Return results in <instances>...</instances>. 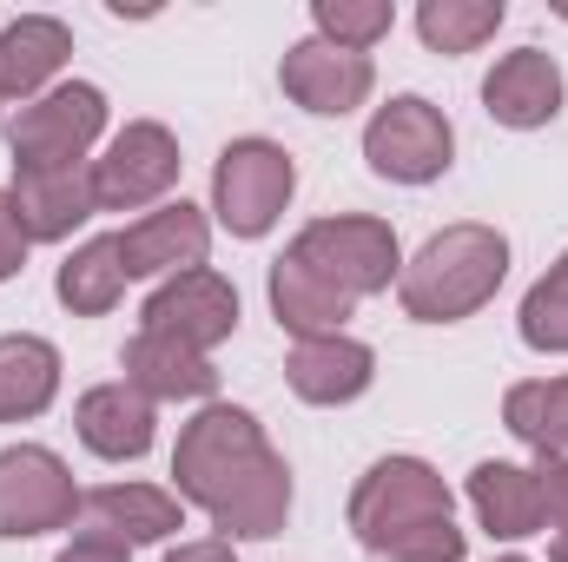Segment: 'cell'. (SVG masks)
<instances>
[{"mask_svg": "<svg viewBox=\"0 0 568 562\" xmlns=\"http://www.w3.org/2000/svg\"><path fill=\"white\" fill-rule=\"evenodd\" d=\"M172 476H179V496L199 503L225 530V543L232 536L265 543V536H278L284 516H291V470H284L278 450L265 443L258 418L239 411V404H205L199 418L179 430Z\"/></svg>", "mask_w": 568, "mask_h": 562, "instance_id": "6da1fadb", "label": "cell"}, {"mask_svg": "<svg viewBox=\"0 0 568 562\" xmlns=\"http://www.w3.org/2000/svg\"><path fill=\"white\" fill-rule=\"evenodd\" d=\"M509 279V239L496 225H443L397 272V298L417 324H456L483 311Z\"/></svg>", "mask_w": 568, "mask_h": 562, "instance_id": "7a4b0ae2", "label": "cell"}, {"mask_svg": "<svg viewBox=\"0 0 568 562\" xmlns=\"http://www.w3.org/2000/svg\"><path fill=\"white\" fill-rule=\"evenodd\" d=\"M449 510H456V496L424 456H384L351 490V536L371 550V562H384L424 523H449Z\"/></svg>", "mask_w": 568, "mask_h": 562, "instance_id": "3957f363", "label": "cell"}, {"mask_svg": "<svg viewBox=\"0 0 568 562\" xmlns=\"http://www.w3.org/2000/svg\"><path fill=\"white\" fill-rule=\"evenodd\" d=\"M291 259L304 272H317L324 284H337L344 298H371L397 279V232L384 219H364V212H337V219H311L297 239H291Z\"/></svg>", "mask_w": 568, "mask_h": 562, "instance_id": "277c9868", "label": "cell"}, {"mask_svg": "<svg viewBox=\"0 0 568 562\" xmlns=\"http://www.w3.org/2000/svg\"><path fill=\"white\" fill-rule=\"evenodd\" d=\"M297 192V165L278 140H232L212 165V212L232 239H265Z\"/></svg>", "mask_w": 568, "mask_h": 562, "instance_id": "5b68a950", "label": "cell"}, {"mask_svg": "<svg viewBox=\"0 0 568 562\" xmlns=\"http://www.w3.org/2000/svg\"><path fill=\"white\" fill-rule=\"evenodd\" d=\"M100 133H106V93L87 80H67V87L40 93L33 107H20V120L7 127V152H13V172L80 165Z\"/></svg>", "mask_w": 568, "mask_h": 562, "instance_id": "8992f818", "label": "cell"}, {"mask_svg": "<svg viewBox=\"0 0 568 562\" xmlns=\"http://www.w3.org/2000/svg\"><path fill=\"white\" fill-rule=\"evenodd\" d=\"M449 152H456L449 120L429 100H417V93L377 107V120L364 127V159L390 185H429V179H443L449 172Z\"/></svg>", "mask_w": 568, "mask_h": 562, "instance_id": "52a82bcc", "label": "cell"}, {"mask_svg": "<svg viewBox=\"0 0 568 562\" xmlns=\"http://www.w3.org/2000/svg\"><path fill=\"white\" fill-rule=\"evenodd\" d=\"M80 490H73V470L40 450V443H13L0 450V536H47V530H67L80 516Z\"/></svg>", "mask_w": 568, "mask_h": 562, "instance_id": "ba28073f", "label": "cell"}, {"mask_svg": "<svg viewBox=\"0 0 568 562\" xmlns=\"http://www.w3.org/2000/svg\"><path fill=\"white\" fill-rule=\"evenodd\" d=\"M140 331L152 338H172V344H185V351H212V344H225L232 331H239V291L219 279V272H179V279H165L152 298H145L140 311Z\"/></svg>", "mask_w": 568, "mask_h": 562, "instance_id": "9c48e42d", "label": "cell"}, {"mask_svg": "<svg viewBox=\"0 0 568 562\" xmlns=\"http://www.w3.org/2000/svg\"><path fill=\"white\" fill-rule=\"evenodd\" d=\"M179 185V140L159 120H133L106 159H93V199L100 212H140Z\"/></svg>", "mask_w": 568, "mask_h": 562, "instance_id": "30bf717a", "label": "cell"}, {"mask_svg": "<svg viewBox=\"0 0 568 562\" xmlns=\"http://www.w3.org/2000/svg\"><path fill=\"white\" fill-rule=\"evenodd\" d=\"M278 80H284V93H291L304 113L344 120L351 107L371 100L377 67H371V53H351V47H331V40H297V47L284 53Z\"/></svg>", "mask_w": 568, "mask_h": 562, "instance_id": "8fae6325", "label": "cell"}, {"mask_svg": "<svg viewBox=\"0 0 568 562\" xmlns=\"http://www.w3.org/2000/svg\"><path fill=\"white\" fill-rule=\"evenodd\" d=\"M113 245H120L126 279H159V272L179 279V272H199V265H205V252H212V225H205L199 205L172 199V205L145 212L140 225H126Z\"/></svg>", "mask_w": 568, "mask_h": 562, "instance_id": "7c38bea8", "label": "cell"}, {"mask_svg": "<svg viewBox=\"0 0 568 562\" xmlns=\"http://www.w3.org/2000/svg\"><path fill=\"white\" fill-rule=\"evenodd\" d=\"M483 107L496 127H516V133H536L562 113V67L542 53V47H516L496 60V73L483 80Z\"/></svg>", "mask_w": 568, "mask_h": 562, "instance_id": "4fadbf2b", "label": "cell"}, {"mask_svg": "<svg viewBox=\"0 0 568 562\" xmlns=\"http://www.w3.org/2000/svg\"><path fill=\"white\" fill-rule=\"evenodd\" d=\"M284 378H291V391L304 404H351V398L371 391L377 351L357 344V338H344V331L337 338H297L291 358H284Z\"/></svg>", "mask_w": 568, "mask_h": 562, "instance_id": "5bb4252c", "label": "cell"}, {"mask_svg": "<svg viewBox=\"0 0 568 562\" xmlns=\"http://www.w3.org/2000/svg\"><path fill=\"white\" fill-rule=\"evenodd\" d=\"M13 212H20L27 239H67L73 225H87V219L100 212V199H93V165L13 172Z\"/></svg>", "mask_w": 568, "mask_h": 562, "instance_id": "9a60e30c", "label": "cell"}, {"mask_svg": "<svg viewBox=\"0 0 568 562\" xmlns=\"http://www.w3.org/2000/svg\"><path fill=\"white\" fill-rule=\"evenodd\" d=\"M73 423H80V443L106 463H133L152 450V398L133 391L126 378L120 384H93L80 404H73Z\"/></svg>", "mask_w": 568, "mask_h": 562, "instance_id": "2e32d148", "label": "cell"}, {"mask_svg": "<svg viewBox=\"0 0 568 562\" xmlns=\"http://www.w3.org/2000/svg\"><path fill=\"white\" fill-rule=\"evenodd\" d=\"M73 53V33L47 13H20L13 27H0V100H40L47 80L67 67Z\"/></svg>", "mask_w": 568, "mask_h": 562, "instance_id": "e0dca14e", "label": "cell"}, {"mask_svg": "<svg viewBox=\"0 0 568 562\" xmlns=\"http://www.w3.org/2000/svg\"><path fill=\"white\" fill-rule=\"evenodd\" d=\"M126 384L145 391L152 404H185V398H212L219 391V371L199 358V351H185V344H172V338H152V331H133L126 338Z\"/></svg>", "mask_w": 568, "mask_h": 562, "instance_id": "ac0fdd59", "label": "cell"}, {"mask_svg": "<svg viewBox=\"0 0 568 562\" xmlns=\"http://www.w3.org/2000/svg\"><path fill=\"white\" fill-rule=\"evenodd\" d=\"M469 503H476L483 530L503 536V543H523V536L542 530L536 470H523V463H476V470H469Z\"/></svg>", "mask_w": 568, "mask_h": 562, "instance_id": "d6986e66", "label": "cell"}, {"mask_svg": "<svg viewBox=\"0 0 568 562\" xmlns=\"http://www.w3.org/2000/svg\"><path fill=\"white\" fill-rule=\"evenodd\" d=\"M80 510L93 516V530L120 536L126 550H133V543H165V536L179 530V496H172V490H152V483H106V490H93Z\"/></svg>", "mask_w": 568, "mask_h": 562, "instance_id": "ffe728a7", "label": "cell"}, {"mask_svg": "<svg viewBox=\"0 0 568 562\" xmlns=\"http://www.w3.org/2000/svg\"><path fill=\"white\" fill-rule=\"evenodd\" d=\"M351 304H357V298H344L337 284H324L317 272H304L291 252L272 265V311H278V324L291 338H337L344 318H351Z\"/></svg>", "mask_w": 568, "mask_h": 562, "instance_id": "44dd1931", "label": "cell"}, {"mask_svg": "<svg viewBox=\"0 0 568 562\" xmlns=\"http://www.w3.org/2000/svg\"><path fill=\"white\" fill-rule=\"evenodd\" d=\"M60 391V351L47 338H0V423H27L40 418Z\"/></svg>", "mask_w": 568, "mask_h": 562, "instance_id": "7402d4cb", "label": "cell"}, {"mask_svg": "<svg viewBox=\"0 0 568 562\" xmlns=\"http://www.w3.org/2000/svg\"><path fill=\"white\" fill-rule=\"evenodd\" d=\"M60 304L67 311H80V318H100V311H113L120 304V291H126V265H120V245L113 239H87L67 265H60Z\"/></svg>", "mask_w": 568, "mask_h": 562, "instance_id": "603a6c76", "label": "cell"}, {"mask_svg": "<svg viewBox=\"0 0 568 562\" xmlns=\"http://www.w3.org/2000/svg\"><path fill=\"white\" fill-rule=\"evenodd\" d=\"M503 423L542 456H568V378H536L503 398Z\"/></svg>", "mask_w": 568, "mask_h": 562, "instance_id": "cb8c5ba5", "label": "cell"}, {"mask_svg": "<svg viewBox=\"0 0 568 562\" xmlns=\"http://www.w3.org/2000/svg\"><path fill=\"white\" fill-rule=\"evenodd\" d=\"M503 27V0H424L417 33L429 53H476Z\"/></svg>", "mask_w": 568, "mask_h": 562, "instance_id": "d4e9b609", "label": "cell"}, {"mask_svg": "<svg viewBox=\"0 0 568 562\" xmlns=\"http://www.w3.org/2000/svg\"><path fill=\"white\" fill-rule=\"evenodd\" d=\"M311 20H317V40L351 47V53H371V47L397 27V7H390V0H317Z\"/></svg>", "mask_w": 568, "mask_h": 562, "instance_id": "484cf974", "label": "cell"}, {"mask_svg": "<svg viewBox=\"0 0 568 562\" xmlns=\"http://www.w3.org/2000/svg\"><path fill=\"white\" fill-rule=\"evenodd\" d=\"M523 344L529 351H568V252L523 298Z\"/></svg>", "mask_w": 568, "mask_h": 562, "instance_id": "4316f807", "label": "cell"}, {"mask_svg": "<svg viewBox=\"0 0 568 562\" xmlns=\"http://www.w3.org/2000/svg\"><path fill=\"white\" fill-rule=\"evenodd\" d=\"M384 562H463V530H456V516H449V523H424L417 536H404Z\"/></svg>", "mask_w": 568, "mask_h": 562, "instance_id": "83f0119b", "label": "cell"}, {"mask_svg": "<svg viewBox=\"0 0 568 562\" xmlns=\"http://www.w3.org/2000/svg\"><path fill=\"white\" fill-rule=\"evenodd\" d=\"M536 496H542V523L568 536V456H542L536 463Z\"/></svg>", "mask_w": 568, "mask_h": 562, "instance_id": "f1b7e54d", "label": "cell"}, {"mask_svg": "<svg viewBox=\"0 0 568 562\" xmlns=\"http://www.w3.org/2000/svg\"><path fill=\"white\" fill-rule=\"evenodd\" d=\"M27 225H20V212H13V192H0V284L13 279L20 265H27Z\"/></svg>", "mask_w": 568, "mask_h": 562, "instance_id": "f546056e", "label": "cell"}, {"mask_svg": "<svg viewBox=\"0 0 568 562\" xmlns=\"http://www.w3.org/2000/svg\"><path fill=\"white\" fill-rule=\"evenodd\" d=\"M53 562H133V550H126L120 536H106V530H80Z\"/></svg>", "mask_w": 568, "mask_h": 562, "instance_id": "4dcf8cb0", "label": "cell"}, {"mask_svg": "<svg viewBox=\"0 0 568 562\" xmlns=\"http://www.w3.org/2000/svg\"><path fill=\"white\" fill-rule=\"evenodd\" d=\"M165 562H239V556H232V543H225V536H205V543H179Z\"/></svg>", "mask_w": 568, "mask_h": 562, "instance_id": "1f68e13d", "label": "cell"}, {"mask_svg": "<svg viewBox=\"0 0 568 562\" xmlns=\"http://www.w3.org/2000/svg\"><path fill=\"white\" fill-rule=\"evenodd\" d=\"M549 562H568V536H556V550H549Z\"/></svg>", "mask_w": 568, "mask_h": 562, "instance_id": "d6a6232c", "label": "cell"}, {"mask_svg": "<svg viewBox=\"0 0 568 562\" xmlns=\"http://www.w3.org/2000/svg\"><path fill=\"white\" fill-rule=\"evenodd\" d=\"M496 562H529V556H496Z\"/></svg>", "mask_w": 568, "mask_h": 562, "instance_id": "836d02e7", "label": "cell"}, {"mask_svg": "<svg viewBox=\"0 0 568 562\" xmlns=\"http://www.w3.org/2000/svg\"><path fill=\"white\" fill-rule=\"evenodd\" d=\"M556 13H562V20H568V7H556Z\"/></svg>", "mask_w": 568, "mask_h": 562, "instance_id": "e575fe53", "label": "cell"}]
</instances>
